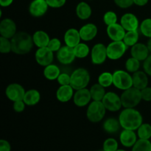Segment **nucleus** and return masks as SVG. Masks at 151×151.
Returning <instances> with one entry per match:
<instances>
[{"label":"nucleus","mask_w":151,"mask_h":151,"mask_svg":"<svg viewBox=\"0 0 151 151\" xmlns=\"http://www.w3.org/2000/svg\"><path fill=\"white\" fill-rule=\"evenodd\" d=\"M118 119L122 128L132 131H137L143 123L142 115L134 108H128L122 110Z\"/></svg>","instance_id":"obj_1"},{"label":"nucleus","mask_w":151,"mask_h":151,"mask_svg":"<svg viewBox=\"0 0 151 151\" xmlns=\"http://www.w3.org/2000/svg\"><path fill=\"white\" fill-rule=\"evenodd\" d=\"M12 52L16 55H26L32 50L34 44L32 36L28 32L20 31L10 39Z\"/></svg>","instance_id":"obj_2"},{"label":"nucleus","mask_w":151,"mask_h":151,"mask_svg":"<svg viewBox=\"0 0 151 151\" xmlns=\"http://www.w3.org/2000/svg\"><path fill=\"white\" fill-rule=\"evenodd\" d=\"M90 82V74L85 68H78L71 74L70 85L75 91L86 88Z\"/></svg>","instance_id":"obj_3"},{"label":"nucleus","mask_w":151,"mask_h":151,"mask_svg":"<svg viewBox=\"0 0 151 151\" xmlns=\"http://www.w3.org/2000/svg\"><path fill=\"white\" fill-rule=\"evenodd\" d=\"M120 97L122 107L125 109L135 108L142 100L141 91L134 86L123 91Z\"/></svg>","instance_id":"obj_4"},{"label":"nucleus","mask_w":151,"mask_h":151,"mask_svg":"<svg viewBox=\"0 0 151 151\" xmlns=\"http://www.w3.org/2000/svg\"><path fill=\"white\" fill-rule=\"evenodd\" d=\"M106 109L102 101H94L89 103L86 111V117L91 122L97 123L106 116Z\"/></svg>","instance_id":"obj_5"},{"label":"nucleus","mask_w":151,"mask_h":151,"mask_svg":"<svg viewBox=\"0 0 151 151\" xmlns=\"http://www.w3.org/2000/svg\"><path fill=\"white\" fill-rule=\"evenodd\" d=\"M113 85L119 90H125L133 87L132 75L127 71L118 70L113 72Z\"/></svg>","instance_id":"obj_6"},{"label":"nucleus","mask_w":151,"mask_h":151,"mask_svg":"<svg viewBox=\"0 0 151 151\" xmlns=\"http://www.w3.org/2000/svg\"><path fill=\"white\" fill-rule=\"evenodd\" d=\"M128 48L123 41H112L107 46L108 58L111 60H119L125 54Z\"/></svg>","instance_id":"obj_7"},{"label":"nucleus","mask_w":151,"mask_h":151,"mask_svg":"<svg viewBox=\"0 0 151 151\" xmlns=\"http://www.w3.org/2000/svg\"><path fill=\"white\" fill-rule=\"evenodd\" d=\"M102 102L106 107V110L111 112L118 111L122 107L120 96L113 91L106 92Z\"/></svg>","instance_id":"obj_8"},{"label":"nucleus","mask_w":151,"mask_h":151,"mask_svg":"<svg viewBox=\"0 0 151 151\" xmlns=\"http://www.w3.org/2000/svg\"><path fill=\"white\" fill-rule=\"evenodd\" d=\"M91 60L94 65H101L105 63L107 55V46L102 43L96 44L91 50Z\"/></svg>","instance_id":"obj_9"},{"label":"nucleus","mask_w":151,"mask_h":151,"mask_svg":"<svg viewBox=\"0 0 151 151\" xmlns=\"http://www.w3.org/2000/svg\"><path fill=\"white\" fill-rule=\"evenodd\" d=\"M35 58L38 65L45 67L52 63L54 60V55L53 52L51 51L47 47H41V48H38V50H36Z\"/></svg>","instance_id":"obj_10"},{"label":"nucleus","mask_w":151,"mask_h":151,"mask_svg":"<svg viewBox=\"0 0 151 151\" xmlns=\"http://www.w3.org/2000/svg\"><path fill=\"white\" fill-rule=\"evenodd\" d=\"M26 91L22 85L19 83H11L7 86L5 90L6 97L12 102L23 100Z\"/></svg>","instance_id":"obj_11"},{"label":"nucleus","mask_w":151,"mask_h":151,"mask_svg":"<svg viewBox=\"0 0 151 151\" xmlns=\"http://www.w3.org/2000/svg\"><path fill=\"white\" fill-rule=\"evenodd\" d=\"M56 57L59 63L63 65L71 64L76 58L74 48L66 45L61 47V48L57 52Z\"/></svg>","instance_id":"obj_12"},{"label":"nucleus","mask_w":151,"mask_h":151,"mask_svg":"<svg viewBox=\"0 0 151 151\" xmlns=\"http://www.w3.org/2000/svg\"><path fill=\"white\" fill-rule=\"evenodd\" d=\"M49 7L46 0H32L29 6V13L35 18L42 17L47 13Z\"/></svg>","instance_id":"obj_13"},{"label":"nucleus","mask_w":151,"mask_h":151,"mask_svg":"<svg viewBox=\"0 0 151 151\" xmlns=\"http://www.w3.org/2000/svg\"><path fill=\"white\" fill-rule=\"evenodd\" d=\"M17 32L16 24L11 19L6 18L0 22V34L1 37L11 39Z\"/></svg>","instance_id":"obj_14"},{"label":"nucleus","mask_w":151,"mask_h":151,"mask_svg":"<svg viewBox=\"0 0 151 151\" xmlns=\"http://www.w3.org/2000/svg\"><path fill=\"white\" fill-rule=\"evenodd\" d=\"M120 24L122 27L127 31L138 30L139 28V21L135 14L126 13L120 18Z\"/></svg>","instance_id":"obj_15"},{"label":"nucleus","mask_w":151,"mask_h":151,"mask_svg":"<svg viewBox=\"0 0 151 151\" xmlns=\"http://www.w3.org/2000/svg\"><path fill=\"white\" fill-rule=\"evenodd\" d=\"M91 99L90 90L88 88H82L77 90L75 92L73 97V102L75 105L78 107H85L91 102Z\"/></svg>","instance_id":"obj_16"},{"label":"nucleus","mask_w":151,"mask_h":151,"mask_svg":"<svg viewBox=\"0 0 151 151\" xmlns=\"http://www.w3.org/2000/svg\"><path fill=\"white\" fill-rule=\"evenodd\" d=\"M106 32H107L108 36L111 41H123V38L126 33V30L122 27L120 24L116 23L107 26Z\"/></svg>","instance_id":"obj_17"},{"label":"nucleus","mask_w":151,"mask_h":151,"mask_svg":"<svg viewBox=\"0 0 151 151\" xmlns=\"http://www.w3.org/2000/svg\"><path fill=\"white\" fill-rule=\"evenodd\" d=\"M81 40L83 41H92L97 35L98 29L94 24L88 23L83 25L79 29Z\"/></svg>","instance_id":"obj_18"},{"label":"nucleus","mask_w":151,"mask_h":151,"mask_svg":"<svg viewBox=\"0 0 151 151\" xmlns=\"http://www.w3.org/2000/svg\"><path fill=\"white\" fill-rule=\"evenodd\" d=\"M131 57L139 61H145L150 55V51L147 45L142 43H137L131 47Z\"/></svg>","instance_id":"obj_19"},{"label":"nucleus","mask_w":151,"mask_h":151,"mask_svg":"<svg viewBox=\"0 0 151 151\" xmlns=\"http://www.w3.org/2000/svg\"><path fill=\"white\" fill-rule=\"evenodd\" d=\"M138 140V136L135 131L123 129L119 134V142L125 147H132Z\"/></svg>","instance_id":"obj_20"},{"label":"nucleus","mask_w":151,"mask_h":151,"mask_svg":"<svg viewBox=\"0 0 151 151\" xmlns=\"http://www.w3.org/2000/svg\"><path fill=\"white\" fill-rule=\"evenodd\" d=\"M75 89L71 85L60 86L56 91V98L60 103H67L73 98Z\"/></svg>","instance_id":"obj_21"},{"label":"nucleus","mask_w":151,"mask_h":151,"mask_svg":"<svg viewBox=\"0 0 151 151\" xmlns=\"http://www.w3.org/2000/svg\"><path fill=\"white\" fill-rule=\"evenodd\" d=\"M64 42L66 46L74 47L81 43V35H80L79 30L75 28H69L66 31L64 34Z\"/></svg>","instance_id":"obj_22"},{"label":"nucleus","mask_w":151,"mask_h":151,"mask_svg":"<svg viewBox=\"0 0 151 151\" xmlns=\"http://www.w3.org/2000/svg\"><path fill=\"white\" fill-rule=\"evenodd\" d=\"M132 79L133 86L140 91L148 86V77L145 71L139 70L134 72L132 75Z\"/></svg>","instance_id":"obj_23"},{"label":"nucleus","mask_w":151,"mask_h":151,"mask_svg":"<svg viewBox=\"0 0 151 151\" xmlns=\"http://www.w3.org/2000/svg\"><path fill=\"white\" fill-rule=\"evenodd\" d=\"M75 12L78 19L83 21L89 19L92 14L91 6L86 1H81L78 3L75 9Z\"/></svg>","instance_id":"obj_24"},{"label":"nucleus","mask_w":151,"mask_h":151,"mask_svg":"<svg viewBox=\"0 0 151 151\" xmlns=\"http://www.w3.org/2000/svg\"><path fill=\"white\" fill-rule=\"evenodd\" d=\"M51 38L47 32L43 30H38L32 35V40H33L34 44L38 48L41 47H46L48 46L49 43Z\"/></svg>","instance_id":"obj_25"},{"label":"nucleus","mask_w":151,"mask_h":151,"mask_svg":"<svg viewBox=\"0 0 151 151\" xmlns=\"http://www.w3.org/2000/svg\"><path fill=\"white\" fill-rule=\"evenodd\" d=\"M122 128L119 119L114 117L106 119L103 124V128L108 134H116Z\"/></svg>","instance_id":"obj_26"},{"label":"nucleus","mask_w":151,"mask_h":151,"mask_svg":"<svg viewBox=\"0 0 151 151\" xmlns=\"http://www.w3.org/2000/svg\"><path fill=\"white\" fill-rule=\"evenodd\" d=\"M41 100V94L36 89H29L26 91L24 102L28 106H34L38 104Z\"/></svg>","instance_id":"obj_27"},{"label":"nucleus","mask_w":151,"mask_h":151,"mask_svg":"<svg viewBox=\"0 0 151 151\" xmlns=\"http://www.w3.org/2000/svg\"><path fill=\"white\" fill-rule=\"evenodd\" d=\"M60 73L61 72H60V70L58 66L55 64H53V63H51V64L45 66L44 72H43L44 78L46 79L49 80V81L57 80Z\"/></svg>","instance_id":"obj_28"},{"label":"nucleus","mask_w":151,"mask_h":151,"mask_svg":"<svg viewBox=\"0 0 151 151\" xmlns=\"http://www.w3.org/2000/svg\"><path fill=\"white\" fill-rule=\"evenodd\" d=\"M105 88H106L102 86L98 83L93 85L89 89L92 100H94V101H102L106 94Z\"/></svg>","instance_id":"obj_29"},{"label":"nucleus","mask_w":151,"mask_h":151,"mask_svg":"<svg viewBox=\"0 0 151 151\" xmlns=\"http://www.w3.org/2000/svg\"><path fill=\"white\" fill-rule=\"evenodd\" d=\"M74 52L77 58L80 59L85 58L91 53L89 47L86 43L81 42L74 47Z\"/></svg>","instance_id":"obj_30"},{"label":"nucleus","mask_w":151,"mask_h":151,"mask_svg":"<svg viewBox=\"0 0 151 151\" xmlns=\"http://www.w3.org/2000/svg\"><path fill=\"white\" fill-rule=\"evenodd\" d=\"M139 38V34L138 30L127 31L123 38V41L128 47H131L138 43Z\"/></svg>","instance_id":"obj_31"},{"label":"nucleus","mask_w":151,"mask_h":151,"mask_svg":"<svg viewBox=\"0 0 151 151\" xmlns=\"http://www.w3.org/2000/svg\"><path fill=\"white\" fill-rule=\"evenodd\" d=\"M97 81L104 88H109L113 85V73L109 72H103L99 75Z\"/></svg>","instance_id":"obj_32"},{"label":"nucleus","mask_w":151,"mask_h":151,"mask_svg":"<svg viewBox=\"0 0 151 151\" xmlns=\"http://www.w3.org/2000/svg\"><path fill=\"white\" fill-rule=\"evenodd\" d=\"M137 131V136L139 139H150L151 138V125L148 123H142L139 127Z\"/></svg>","instance_id":"obj_33"},{"label":"nucleus","mask_w":151,"mask_h":151,"mask_svg":"<svg viewBox=\"0 0 151 151\" xmlns=\"http://www.w3.org/2000/svg\"><path fill=\"white\" fill-rule=\"evenodd\" d=\"M131 151H151V142L149 139H139Z\"/></svg>","instance_id":"obj_34"},{"label":"nucleus","mask_w":151,"mask_h":151,"mask_svg":"<svg viewBox=\"0 0 151 151\" xmlns=\"http://www.w3.org/2000/svg\"><path fill=\"white\" fill-rule=\"evenodd\" d=\"M140 62L137 59L131 57L127 59V60L125 61V69H126L127 72H128L129 73H133L139 71L140 68Z\"/></svg>","instance_id":"obj_35"},{"label":"nucleus","mask_w":151,"mask_h":151,"mask_svg":"<svg viewBox=\"0 0 151 151\" xmlns=\"http://www.w3.org/2000/svg\"><path fill=\"white\" fill-rule=\"evenodd\" d=\"M139 30L144 36L151 38V19H145L139 25Z\"/></svg>","instance_id":"obj_36"},{"label":"nucleus","mask_w":151,"mask_h":151,"mask_svg":"<svg viewBox=\"0 0 151 151\" xmlns=\"http://www.w3.org/2000/svg\"><path fill=\"white\" fill-rule=\"evenodd\" d=\"M118 142L114 138H108L104 141L103 145V150L104 151H116L118 150Z\"/></svg>","instance_id":"obj_37"},{"label":"nucleus","mask_w":151,"mask_h":151,"mask_svg":"<svg viewBox=\"0 0 151 151\" xmlns=\"http://www.w3.org/2000/svg\"><path fill=\"white\" fill-rule=\"evenodd\" d=\"M117 15L115 12L112 11V10H109V11L106 12L105 14L103 15V22L107 26L117 23Z\"/></svg>","instance_id":"obj_38"},{"label":"nucleus","mask_w":151,"mask_h":151,"mask_svg":"<svg viewBox=\"0 0 151 151\" xmlns=\"http://www.w3.org/2000/svg\"><path fill=\"white\" fill-rule=\"evenodd\" d=\"M12 52L11 41L9 38L0 37V52L1 54H8Z\"/></svg>","instance_id":"obj_39"},{"label":"nucleus","mask_w":151,"mask_h":151,"mask_svg":"<svg viewBox=\"0 0 151 151\" xmlns=\"http://www.w3.org/2000/svg\"><path fill=\"white\" fill-rule=\"evenodd\" d=\"M61 42H60V40L57 38H51L48 46H47V47H48L51 51H52L53 52H57L61 48Z\"/></svg>","instance_id":"obj_40"},{"label":"nucleus","mask_w":151,"mask_h":151,"mask_svg":"<svg viewBox=\"0 0 151 151\" xmlns=\"http://www.w3.org/2000/svg\"><path fill=\"white\" fill-rule=\"evenodd\" d=\"M57 81L60 84V86L70 85L71 75H69L67 73H60L58 78Z\"/></svg>","instance_id":"obj_41"},{"label":"nucleus","mask_w":151,"mask_h":151,"mask_svg":"<svg viewBox=\"0 0 151 151\" xmlns=\"http://www.w3.org/2000/svg\"><path fill=\"white\" fill-rule=\"evenodd\" d=\"M116 6L122 9L129 8L134 4V0H114Z\"/></svg>","instance_id":"obj_42"},{"label":"nucleus","mask_w":151,"mask_h":151,"mask_svg":"<svg viewBox=\"0 0 151 151\" xmlns=\"http://www.w3.org/2000/svg\"><path fill=\"white\" fill-rule=\"evenodd\" d=\"M49 7L52 8H60L63 7L66 2V0H46Z\"/></svg>","instance_id":"obj_43"},{"label":"nucleus","mask_w":151,"mask_h":151,"mask_svg":"<svg viewBox=\"0 0 151 151\" xmlns=\"http://www.w3.org/2000/svg\"><path fill=\"white\" fill-rule=\"evenodd\" d=\"M27 105L24 102V100H19V101L13 102V109L16 113H22L24 111L25 106Z\"/></svg>","instance_id":"obj_44"},{"label":"nucleus","mask_w":151,"mask_h":151,"mask_svg":"<svg viewBox=\"0 0 151 151\" xmlns=\"http://www.w3.org/2000/svg\"><path fill=\"white\" fill-rule=\"evenodd\" d=\"M142 99L144 101L150 102L151 101V87L147 86L146 88L141 90Z\"/></svg>","instance_id":"obj_45"},{"label":"nucleus","mask_w":151,"mask_h":151,"mask_svg":"<svg viewBox=\"0 0 151 151\" xmlns=\"http://www.w3.org/2000/svg\"><path fill=\"white\" fill-rule=\"evenodd\" d=\"M143 69L147 75L151 77V55L147 57L145 61H143Z\"/></svg>","instance_id":"obj_46"},{"label":"nucleus","mask_w":151,"mask_h":151,"mask_svg":"<svg viewBox=\"0 0 151 151\" xmlns=\"http://www.w3.org/2000/svg\"><path fill=\"white\" fill-rule=\"evenodd\" d=\"M11 146L8 141L5 139L0 140V151H10Z\"/></svg>","instance_id":"obj_47"},{"label":"nucleus","mask_w":151,"mask_h":151,"mask_svg":"<svg viewBox=\"0 0 151 151\" xmlns=\"http://www.w3.org/2000/svg\"><path fill=\"white\" fill-rule=\"evenodd\" d=\"M14 0H0V5L2 7H7L13 4Z\"/></svg>","instance_id":"obj_48"},{"label":"nucleus","mask_w":151,"mask_h":151,"mask_svg":"<svg viewBox=\"0 0 151 151\" xmlns=\"http://www.w3.org/2000/svg\"><path fill=\"white\" fill-rule=\"evenodd\" d=\"M149 0H134V4L139 7H143L145 6L148 3Z\"/></svg>","instance_id":"obj_49"},{"label":"nucleus","mask_w":151,"mask_h":151,"mask_svg":"<svg viewBox=\"0 0 151 151\" xmlns=\"http://www.w3.org/2000/svg\"><path fill=\"white\" fill-rule=\"evenodd\" d=\"M146 45H147V48H148L149 51H150V52L151 53V38H149V40L147 41V44H146Z\"/></svg>","instance_id":"obj_50"},{"label":"nucleus","mask_w":151,"mask_h":151,"mask_svg":"<svg viewBox=\"0 0 151 151\" xmlns=\"http://www.w3.org/2000/svg\"><path fill=\"white\" fill-rule=\"evenodd\" d=\"M116 151H127V150H123V149H118V150H116Z\"/></svg>","instance_id":"obj_51"},{"label":"nucleus","mask_w":151,"mask_h":151,"mask_svg":"<svg viewBox=\"0 0 151 151\" xmlns=\"http://www.w3.org/2000/svg\"><path fill=\"white\" fill-rule=\"evenodd\" d=\"M99 151H104L103 150H99Z\"/></svg>","instance_id":"obj_52"},{"label":"nucleus","mask_w":151,"mask_h":151,"mask_svg":"<svg viewBox=\"0 0 151 151\" xmlns=\"http://www.w3.org/2000/svg\"></svg>","instance_id":"obj_53"}]
</instances>
